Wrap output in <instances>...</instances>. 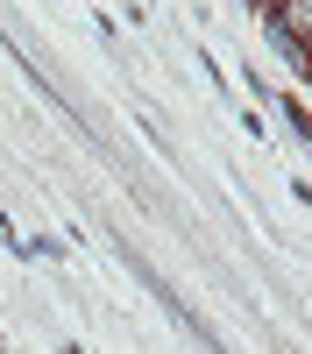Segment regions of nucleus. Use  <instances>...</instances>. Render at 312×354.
<instances>
[{
	"label": "nucleus",
	"instance_id": "obj_2",
	"mask_svg": "<svg viewBox=\"0 0 312 354\" xmlns=\"http://www.w3.org/2000/svg\"><path fill=\"white\" fill-rule=\"evenodd\" d=\"M57 354H85V347H57Z\"/></svg>",
	"mask_w": 312,
	"mask_h": 354
},
{
	"label": "nucleus",
	"instance_id": "obj_1",
	"mask_svg": "<svg viewBox=\"0 0 312 354\" xmlns=\"http://www.w3.org/2000/svg\"><path fill=\"white\" fill-rule=\"evenodd\" d=\"M284 113H291V128H298V135H305V142H312V113H305V106H298V100H284Z\"/></svg>",
	"mask_w": 312,
	"mask_h": 354
}]
</instances>
